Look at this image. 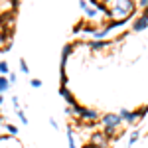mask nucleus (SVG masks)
<instances>
[{
	"instance_id": "1",
	"label": "nucleus",
	"mask_w": 148,
	"mask_h": 148,
	"mask_svg": "<svg viewBox=\"0 0 148 148\" xmlns=\"http://www.w3.org/2000/svg\"><path fill=\"white\" fill-rule=\"evenodd\" d=\"M123 116L121 114H114V113H107L101 116V125H103V132L107 134L109 138H113V140H116V136L121 134V128H123Z\"/></svg>"
},
{
	"instance_id": "2",
	"label": "nucleus",
	"mask_w": 148,
	"mask_h": 148,
	"mask_svg": "<svg viewBox=\"0 0 148 148\" xmlns=\"http://www.w3.org/2000/svg\"><path fill=\"white\" fill-rule=\"evenodd\" d=\"M89 144L93 148H109L111 144V138L107 136L105 132H93L91 134V140H89Z\"/></svg>"
},
{
	"instance_id": "3",
	"label": "nucleus",
	"mask_w": 148,
	"mask_h": 148,
	"mask_svg": "<svg viewBox=\"0 0 148 148\" xmlns=\"http://www.w3.org/2000/svg\"><path fill=\"white\" fill-rule=\"evenodd\" d=\"M107 6H111V8H121V10H125L126 14H130V16H132V12L136 10L134 0H113V2H109Z\"/></svg>"
},
{
	"instance_id": "4",
	"label": "nucleus",
	"mask_w": 148,
	"mask_h": 148,
	"mask_svg": "<svg viewBox=\"0 0 148 148\" xmlns=\"http://www.w3.org/2000/svg\"><path fill=\"white\" fill-rule=\"evenodd\" d=\"M107 18L111 20V22H116L119 26L121 24H125L128 18H130V14H126L125 10H121V8H109V14H107Z\"/></svg>"
},
{
	"instance_id": "5",
	"label": "nucleus",
	"mask_w": 148,
	"mask_h": 148,
	"mask_svg": "<svg viewBox=\"0 0 148 148\" xmlns=\"http://www.w3.org/2000/svg\"><path fill=\"white\" fill-rule=\"evenodd\" d=\"M97 119H99V111H97V109H87V107H83L79 121H83L87 126H93V123H95Z\"/></svg>"
},
{
	"instance_id": "6",
	"label": "nucleus",
	"mask_w": 148,
	"mask_h": 148,
	"mask_svg": "<svg viewBox=\"0 0 148 148\" xmlns=\"http://www.w3.org/2000/svg\"><path fill=\"white\" fill-rule=\"evenodd\" d=\"M121 116H123V121L125 123H128V125H136L138 119H140V114H138V111H128V109H121Z\"/></svg>"
},
{
	"instance_id": "7",
	"label": "nucleus",
	"mask_w": 148,
	"mask_h": 148,
	"mask_svg": "<svg viewBox=\"0 0 148 148\" xmlns=\"http://www.w3.org/2000/svg\"><path fill=\"white\" fill-rule=\"evenodd\" d=\"M111 30H113V26H111V24H103V26L97 28V32H95L93 36H95V40H105V38L109 36Z\"/></svg>"
},
{
	"instance_id": "8",
	"label": "nucleus",
	"mask_w": 148,
	"mask_h": 148,
	"mask_svg": "<svg viewBox=\"0 0 148 148\" xmlns=\"http://www.w3.org/2000/svg\"><path fill=\"white\" fill-rule=\"evenodd\" d=\"M144 28H148V18L140 14L136 20H134V24H132V30H134V32H142Z\"/></svg>"
},
{
	"instance_id": "9",
	"label": "nucleus",
	"mask_w": 148,
	"mask_h": 148,
	"mask_svg": "<svg viewBox=\"0 0 148 148\" xmlns=\"http://www.w3.org/2000/svg\"><path fill=\"white\" fill-rule=\"evenodd\" d=\"M59 95H61V97H63V99L67 101L69 107H75V105H77V103H75V97L71 95V91H69L67 87H61V89H59Z\"/></svg>"
},
{
	"instance_id": "10",
	"label": "nucleus",
	"mask_w": 148,
	"mask_h": 148,
	"mask_svg": "<svg viewBox=\"0 0 148 148\" xmlns=\"http://www.w3.org/2000/svg\"><path fill=\"white\" fill-rule=\"evenodd\" d=\"M113 42H107V40H95V42H89V47L91 49H103V47L111 46Z\"/></svg>"
},
{
	"instance_id": "11",
	"label": "nucleus",
	"mask_w": 148,
	"mask_h": 148,
	"mask_svg": "<svg viewBox=\"0 0 148 148\" xmlns=\"http://www.w3.org/2000/svg\"><path fill=\"white\" fill-rule=\"evenodd\" d=\"M8 87H10V81L6 79L4 75H0V95H2L4 91H8Z\"/></svg>"
},
{
	"instance_id": "12",
	"label": "nucleus",
	"mask_w": 148,
	"mask_h": 148,
	"mask_svg": "<svg viewBox=\"0 0 148 148\" xmlns=\"http://www.w3.org/2000/svg\"><path fill=\"white\" fill-rule=\"evenodd\" d=\"M67 142H69V148H77V144H75V136H73V128H71V126L67 128Z\"/></svg>"
},
{
	"instance_id": "13",
	"label": "nucleus",
	"mask_w": 148,
	"mask_h": 148,
	"mask_svg": "<svg viewBox=\"0 0 148 148\" xmlns=\"http://www.w3.org/2000/svg\"><path fill=\"white\" fill-rule=\"evenodd\" d=\"M85 18H89V20H95V18H97V8L89 6V8L85 10Z\"/></svg>"
},
{
	"instance_id": "14",
	"label": "nucleus",
	"mask_w": 148,
	"mask_h": 148,
	"mask_svg": "<svg viewBox=\"0 0 148 148\" xmlns=\"http://www.w3.org/2000/svg\"><path fill=\"white\" fill-rule=\"evenodd\" d=\"M138 138H140V132H138V130H134V132H132V134L128 136V148L132 146V144H136Z\"/></svg>"
},
{
	"instance_id": "15",
	"label": "nucleus",
	"mask_w": 148,
	"mask_h": 148,
	"mask_svg": "<svg viewBox=\"0 0 148 148\" xmlns=\"http://www.w3.org/2000/svg\"><path fill=\"white\" fill-rule=\"evenodd\" d=\"M0 73L2 75H10V69H8V63L6 61H0Z\"/></svg>"
},
{
	"instance_id": "16",
	"label": "nucleus",
	"mask_w": 148,
	"mask_h": 148,
	"mask_svg": "<svg viewBox=\"0 0 148 148\" xmlns=\"http://www.w3.org/2000/svg\"><path fill=\"white\" fill-rule=\"evenodd\" d=\"M6 130H8L10 136H16L18 134V126H14V125H6Z\"/></svg>"
},
{
	"instance_id": "17",
	"label": "nucleus",
	"mask_w": 148,
	"mask_h": 148,
	"mask_svg": "<svg viewBox=\"0 0 148 148\" xmlns=\"http://www.w3.org/2000/svg\"><path fill=\"white\" fill-rule=\"evenodd\" d=\"M18 63H20V71L22 73H30V67H28V63L24 59H18Z\"/></svg>"
},
{
	"instance_id": "18",
	"label": "nucleus",
	"mask_w": 148,
	"mask_h": 148,
	"mask_svg": "<svg viewBox=\"0 0 148 148\" xmlns=\"http://www.w3.org/2000/svg\"><path fill=\"white\" fill-rule=\"evenodd\" d=\"M16 114H18V119H20V121H22L24 125H26V123H28V116H26V114H24V111H22V109H18V111H16Z\"/></svg>"
},
{
	"instance_id": "19",
	"label": "nucleus",
	"mask_w": 148,
	"mask_h": 148,
	"mask_svg": "<svg viewBox=\"0 0 148 148\" xmlns=\"http://www.w3.org/2000/svg\"><path fill=\"white\" fill-rule=\"evenodd\" d=\"M138 114H140V119L146 116V114H148V105H146V107H140V109H138Z\"/></svg>"
},
{
	"instance_id": "20",
	"label": "nucleus",
	"mask_w": 148,
	"mask_h": 148,
	"mask_svg": "<svg viewBox=\"0 0 148 148\" xmlns=\"http://www.w3.org/2000/svg\"><path fill=\"white\" fill-rule=\"evenodd\" d=\"M4 44H6V34H4V32H0V51H2Z\"/></svg>"
},
{
	"instance_id": "21",
	"label": "nucleus",
	"mask_w": 148,
	"mask_h": 148,
	"mask_svg": "<svg viewBox=\"0 0 148 148\" xmlns=\"http://www.w3.org/2000/svg\"><path fill=\"white\" fill-rule=\"evenodd\" d=\"M30 85L36 87V89H40V87H42V81H40V79H32V81H30Z\"/></svg>"
},
{
	"instance_id": "22",
	"label": "nucleus",
	"mask_w": 148,
	"mask_h": 148,
	"mask_svg": "<svg viewBox=\"0 0 148 148\" xmlns=\"http://www.w3.org/2000/svg\"><path fill=\"white\" fill-rule=\"evenodd\" d=\"M12 105H14V109H16V111L20 109V101H18V97H16V95L12 97Z\"/></svg>"
},
{
	"instance_id": "23",
	"label": "nucleus",
	"mask_w": 148,
	"mask_h": 148,
	"mask_svg": "<svg viewBox=\"0 0 148 148\" xmlns=\"http://www.w3.org/2000/svg\"><path fill=\"white\" fill-rule=\"evenodd\" d=\"M87 4H89L87 0H79V8H81V10H83V12H85V10H87V8H89Z\"/></svg>"
},
{
	"instance_id": "24",
	"label": "nucleus",
	"mask_w": 148,
	"mask_h": 148,
	"mask_svg": "<svg viewBox=\"0 0 148 148\" xmlns=\"http://www.w3.org/2000/svg\"><path fill=\"white\" fill-rule=\"evenodd\" d=\"M138 6H140L142 10H146L148 8V0H138Z\"/></svg>"
},
{
	"instance_id": "25",
	"label": "nucleus",
	"mask_w": 148,
	"mask_h": 148,
	"mask_svg": "<svg viewBox=\"0 0 148 148\" xmlns=\"http://www.w3.org/2000/svg\"><path fill=\"white\" fill-rule=\"evenodd\" d=\"M49 125L53 126V128H57V123H56V119H49Z\"/></svg>"
},
{
	"instance_id": "26",
	"label": "nucleus",
	"mask_w": 148,
	"mask_h": 148,
	"mask_svg": "<svg viewBox=\"0 0 148 148\" xmlns=\"http://www.w3.org/2000/svg\"><path fill=\"white\" fill-rule=\"evenodd\" d=\"M142 16H146V18H148V8H146V10H142Z\"/></svg>"
},
{
	"instance_id": "27",
	"label": "nucleus",
	"mask_w": 148,
	"mask_h": 148,
	"mask_svg": "<svg viewBox=\"0 0 148 148\" xmlns=\"http://www.w3.org/2000/svg\"><path fill=\"white\" fill-rule=\"evenodd\" d=\"M2 101H4V97H2V95H0V105H2Z\"/></svg>"
},
{
	"instance_id": "28",
	"label": "nucleus",
	"mask_w": 148,
	"mask_h": 148,
	"mask_svg": "<svg viewBox=\"0 0 148 148\" xmlns=\"http://www.w3.org/2000/svg\"><path fill=\"white\" fill-rule=\"evenodd\" d=\"M0 125H2V116H0Z\"/></svg>"
}]
</instances>
